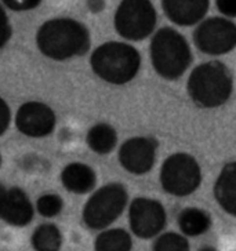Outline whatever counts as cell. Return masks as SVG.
Masks as SVG:
<instances>
[{
    "mask_svg": "<svg viewBox=\"0 0 236 251\" xmlns=\"http://www.w3.org/2000/svg\"><path fill=\"white\" fill-rule=\"evenodd\" d=\"M36 45L50 59L65 61L89 51L90 30L74 18H52L37 29Z\"/></svg>",
    "mask_w": 236,
    "mask_h": 251,
    "instance_id": "obj_1",
    "label": "cell"
},
{
    "mask_svg": "<svg viewBox=\"0 0 236 251\" xmlns=\"http://www.w3.org/2000/svg\"><path fill=\"white\" fill-rule=\"evenodd\" d=\"M186 90L193 103L200 108H218L232 96L234 76L224 62L209 61L192 71Z\"/></svg>",
    "mask_w": 236,
    "mask_h": 251,
    "instance_id": "obj_2",
    "label": "cell"
},
{
    "mask_svg": "<svg viewBox=\"0 0 236 251\" xmlns=\"http://www.w3.org/2000/svg\"><path fill=\"white\" fill-rule=\"evenodd\" d=\"M90 65L100 79L122 86L137 76L141 67V54L127 43L106 42L93 51Z\"/></svg>",
    "mask_w": 236,
    "mask_h": 251,
    "instance_id": "obj_3",
    "label": "cell"
},
{
    "mask_svg": "<svg viewBox=\"0 0 236 251\" xmlns=\"http://www.w3.org/2000/svg\"><path fill=\"white\" fill-rule=\"evenodd\" d=\"M151 61L156 74L166 80H177L192 62L191 47L185 37L173 28L164 26L151 42Z\"/></svg>",
    "mask_w": 236,
    "mask_h": 251,
    "instance_id": "obj_4",
    "label": "cell"
},
{
    "mask_svg": "<svg viewBox=\"0 0 236 251\" xmlns=\"http://www.w3.org/2000/svg\"><path fill=\"white\" fill-rule=\"evenodd\" d=\"M129 195L125 185L111 182L104 185L83 207V221L93 230H103L115 222L125 211Z\"/></svg>",
    "mask_w": 236,
    "mask_h": 251,
    "instance_id": "obj_5",
    "label": "cell"
},
{
    "mask_svg": "<svg viewBox=\"0 0 236 251\" xmlns=\"http://www.w3.org/2000/svg\"><path fill=\"white\" fill-rule=\"evenodd\" d=\"M200 184L202 169L193 156L174 153L164 160L160 169V185L166 193L184 198L195 192Z\"/></svg>",
    "mask_w": 236,
    "mask_h": 251,
    "instance_id": "obj_6",
    "label": "cell"
},
{
    "mask_svg": "<svg viewBox=\"0 0 236 251\" xmlns=\"http://www.w3.org/2000/svg\"><path fill=\"white\" fill-rule=\"evenodd\" d=\"M157 14L154 4L147 0L122 1L115 13V29L127 40H144L156 26Z\"/></svg>",
    "mask_w": 236,
    "mask_h": 251,
    "instance_id": "obj_7",
    "label": "cell"
},
{
    "mask_svg": "<svg viewBox=\"0 0 236 251\" xmlns=\"http://www.w3.org/2000/svg\"><path fill=\"white\" fill-rule=\"evenodd\" d=\"M193 42L209 55L227 54L236 47V24L221 17L205 20L193 32Z\"/></svg>",
    "mask_w": 236,
    "mask_h": 251,
    "instance_id": "obj_8",
    "label": "cell"
},
{
    "mask_svg": "<svg viewBox=\"0 0 236 251\" xmlns=\"http://www.w3.org/2000/svg\"><path fill=\"white\" fill-rule=\"evenodd\" d=\"M166 211L160 201L148 198H137L129 207L130 228L137 237L151 239L166 226Z\"/></svg>",
    "mask_w": 236,
    "mask_h": 251,
    "instance_id": "obj_9",
    "label": "cell"
},
{
    "mask_svg": "<svg viewBox=\"0 0 236 251\" xmlns=\"http://www.w3.org/2000/svg\"><path fill=\"white\" fill-rule=\"evenodd\" d=\"M55 112L40 101H28L23 103L15 115V126L18 131L32 138L50 135L55 128Z\"/></svg>",
    "mask_w": 236,
    "mask_h": 251,
    "instance_id": "obj_10",
    "label": "cell"
},
{
    "mask_svg": "<svg viewBox=\"0 0 236 251\" xmlns=\"http://www.w3.org/2000/svg\"><path fill=\"white\" fill-rule=\"evenodd\" d=\"M157 141L149 137H134L119 149V162L126 171L142 176L152 170L156 160Z\"/></svg>",
    "mask_w": 236,
    "mask_h": 251,
    "instance_id": "obj_11",
    "label": "cell"
},
{
    "mask_svg": "<svg viewBox=\"0 0 236 251\" xmlns=\"http://www.w3.org/2000/svg\"><path fill=\"white\" fill-rule=\"evenodd\" d=\"M35 217V208L21 188L0 184V220L13 226H26Z\"/></svg>",
    "mask_w": 236,
    "mask_h": 251,
    "instance_id": "obj_12",
    "label": "cell"
},
{
    "mask_svg": "<svg viewBox=\"0 0 236 251\" xmlns=\"http://www.w3.org/2000/svg\"><path fill=\"white\" fill-rule=\"evenodd\" d=\"M210 3L206 0L181 1V0H164L162 8L171 23L180 26H191L200 23L209 11Z\"/></svg>",
    "mask_w": 236,
    "mask_h": 251,
    "instance_id": "obj_13",
    "label": "cell"
},
{
    "mask_svg": "<svg viewBox=\"0 0 236 251\" xmlns=\"http://www.w3.org/2000/svg\"><path fill=\"white\" fill-rule=\"evenodd\" d=\"M214 198L224 211L236 217V162L222 167L214 184Z\"/></svg>",
    "mask_w": 236,
    "mask_h": 251,
    "instance_id": "obj_14",
    "label": "cell"
},
{
    "mask_svg": "<svg viewBox=\"0 0 236 251\" xmlns=\"http://www.w3.org/2000/svg\"><path fill=\"white\" fill-rule=\"evenodd\" d=\"M61 181L69 192L84 195L96 188L97 174L84 163H71L61 173Z\"/></svg>",
    "mask_w": 236,
    "mask_h": 251,
    "instance_id": "obj_15",
    "label": "cell"
},
{
    "mask_svg": "<svg viewBox=\"0 0 236 251\" xmlns=\"http://www.w3.org/2000/svg\"><path fill=\"white\" fill-rule=\"evenodd\" d=\"M86 142L93 152L98 155H108L118 144V133L108 123H97L87 131Z\"/></svg>",
    "mask_w": 236,
    "mask_h": 251,
    "instance_id": "obj_16",
    "label": "cell"
},
{
    "mask_svg": "<svg viewBox=\"0 0 236 251\" xmlns=\"http://www.w3.org/2000/svg\"><path fill=\"white\" fill-rule=\"evenodd\" d=\"M178 225L183 233L188 236H199L209 230L211 225V218L205 210L189 207L181 211L178 215Z\"/></svg>",
    "mask_w": 236,
    "mask_h": 251,
    "instance_id": "obj_17",
    "label": "cell"
},
{
    "mask_svg": "<svg viewBox=\"0 0 236 251\" xmlns=\"http://www.w3.org/2000/svg\"><path fill=\"white\" fill-rule=\"evenodd\" d=\"M30 243L35 251H59L62 247V233L54 224H42L33 230Z\"/></svg>",
    "mask_w": 236,
    "mask_h": 251,
    "instance_id": "obj_18",
    "label": "cell"
},
{
    "mask_svg": "<svg viewBox=\"0 0 236 251\" xmlns=\"http://www.w3.org/2000/svg\"><path fill=\"white\" fill-rule=\"evenodd\" d=\"M133 240L125 229L115 228L103 230L94 242L96 251H131Z\"/></svg>",
    "mask_w": 236,
    "mask_h": 251,
    "instance_id": "obj_19",
    "label": "cell"
},
{
    "mask_svg": "<svg viewBox=\"0 0 236 251\" xmlns=\"http://www.w3.org/2000/svg\"><path fill=\"white\" fill-rule=\"evenodd\" d=\"M64 200L55 193H47L40 196L36 201V211L45 218H54L62 211Z\"/></svg>",
    "mask_w": 236,
    "mask_h": 251,
    "instance_id": "obj_20",
    "label": "cell"
},
{
    "mask_svg": "<svg viewBox=\"0 0 236 251\" xmlns=\"http://www.w3.org/2000/svg\"><path fill=\"white\" fill-rule=\"evenodd\" d=\"M152 251H189V244L184 236L169 232L156 239Z\"/></svg>",
    "mask_w": 236,
    "mask_h": 251,
    "instance_id": "obj_21",
    "label": "cell"
},
{
    "mask_svg": "<svg viewBox=\"0 0 236 251\" xmlns=\"http://www.w3.org/2000/svg\"><path fill=\"white\" fill-rule=\"evenodd\" d=\"M11 36H13V28L8 20V15L4 7L0 4V50L7 45Z\"/></svg>",
    "mask_w": 236,
    "mask_h": 251,
    "instance_id": "obj_22",
    "label": "cell"
},
{
    "mask_svg": "<svg viewBox=\"0 0 236 251\" xmlns=\"http://www.w3.org/2000/svg\"><path fill=\"white\" fill-rule=\"evenodd\" d=\"M3 4L13 11H29L40 6L39 0H4Z\"/></svg>",
    "mask_w": 236,
    "mask_h": 251,
    "instance_id": "obj_23",
    "label": "cell"
},
{
    "mask_svg": "<svg viewBox=\"0 0 236 251\" xmlns=\"http://www.w3.org/2000/svg\"><path fill=\"white\" fill-rule=\"evenodd\" d=\"M11 122V111L7 102L0 97V137L7 131L8 126Z\"/></svg>",
    "mask_w": 236,
    "mask_h": 251,
    "instance_id": "obj_24",
    "label": "cell"
},
{
    "mask_svg": "<svg viewBox=\"0 0 236 251\" xmlns=\"http://www.w3.org/2000/svg\"><path fill=\"white\" fill-rule=\"evenodd\" d=\"M215 6L221 14L227 15L229 18H236V0H229V1L220 0L215 1Z\"/></svg>",
    "mask_w": 236,
    "mask_h": 251,
    "instance_id": "obj_25",
    "label": "cell"
},
{
    "mask_svg": "<svg viewBox=\"0 0 236 251\" xmlns=\"http://www.w3.org/2000/svg\"><path fill=\"white\" fill-rule=\"evenodd\" d=\"M87 6H89V8H91V10H93L94 13H98V11H100V10L104 7V3H97V1H91V3H89Z\"/></svg>",
    "mask_w": 236,
    "mask_h": 251,
    "instance_id": "obj_26",
    "label": "cell"
},
{
    "mask_svg": "<svg viewBox=\"0 0 236 251\" xmlns=\"http://www.w3.org/2000/svg\"><path fill=\"white\" fill-rule=\"evenodd\" d=\"M200 251H215V250H214L213 247H203Z\"/></svg>",
    "mask_w": 236,
    "mask_h": 251,
    "instance_id": "obj_27",
    "label": "cell"
},
{
    "mask_svg": "<svg viewBox=\"0 0 236 251\" xmlns=\"http://www.w3.org/2000/svg\"><path fill=\"white\" fill-rule=\"evenodd\" d=\"M0 166H1V155H0Z\"/></svg>",
    "mask_w": 236,
    "mask_h": 251,
    "instance_id": "obj_28",
    "label": "cell"
}]
</instances>
